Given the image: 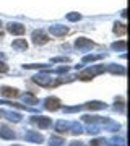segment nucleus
Segmentation results:
<instances>
[{"label": "nucleus", "mask_w": 130, "mask_h": 146, "mask_svg": "<svg viewBox=\"0 0 130 146\" xmlns=\"http://www.w3.org/2000/svg\"><path fill=\"white\" fill-rule=\"evenodd\" d=\"M7 31L10 33V34H13V36H21V34H25V26L21 25V23H16V21H11V23H8L7 25Z\"/></svg>", "instance_id": "nucleus-5"}, {"label": "nucleus", "mask_w": 130, "mask_h": 146, "mask_svg": "<svg viewBox=\"0 0 130 146\" xmlns=\"http://www.w3.org/2000/svg\"><path fill=\"white\" fill-rule=\"evenodd\" d=\"M112 31H114V34H117V36H125V34H127V26H125L124 23H115L114 28H112Z\"/></svg>", "instance_id": "nucleus-17"}, {"label": "nucleus", "mask_w": 130, "mask_h": 146, "mask_svg": "<svg viewBox=\"0 0 130 146\" xmlns=\"http://www.w3.org/2000/svg\"><path fill=\"white\" fill-rule=\"evenodd\" d=\"M11 47L15 50H18V52H25L26 49H28V42H26V39H15V41L11 42Z\"/></svg>", "instance_id": "nucleus-12"}, {"label": "nucleus", "mask_w": 130, "mask_h": 146, "mask_svg": "<svg viewBox=\"0 0 130 146\" xmlns=\"http://www.w3.org/2000/svg\"><path fill=\"white\" fill-rule=\"evenodd\" d=\"M104 54H89V55H85L83 58H81V62L83 63H88V62H96V60H99V58H103Z\"/></svg>", "instance_id": "nucleus-19"}, {"label": "nucleus", "mask_w": 130, "mask_h": 146, "mask_svg": "<svg viewBox=\"0 0 130 146\" xmlns=\"http://www.w3.org/2000/svg\"><path fill=\"white\" fill-rule=\"evenodd\" d=\"M21 99L25 101L26 104H37V98L36 96H34V94H31V93H26V94H23V96H21Z\"/></svg>", "instance_id": "nucleus-21"}, {"label": "nucleus", "mask_w": 130, "mask_h": 146, "mask_svg": "<svg viewBox=\"0 0 130 146\" xmlns=\"http://www.w3.org/2000/svg\"><path fill=\"white\" fill-rule=\"evenodd\" d=\"M31 123H34V125H37L39 128H42V130H46V128H49V127L52 125V120L49 119V117H42V115H39V117H31Z\"/></svg>", "instance_id": "nucleus-6"}, {"label": "nucleus", "mask_w": 130, "mask_h": 146, "mask_svg": "<svg viewBox=\"0 0 130 146\" xmlns=\"http://www.w3.org/2000/svg\"><path fill=\"white\" fill-rule=\"evenodd\" d=\"M70 131H72L73 135H80V133H83L85 128L81 123H78V122H72V125H70Z\"/></svg>", "instance_id": "nucleus-20"}, {"label": "nucleus", "mask_w": 130, "mask_h": 146, "mask_svg": "<svg viewBox=\"0 0 130 146\" xmlns=\"http://www.w3.org/2000/svg\"><path fill=\"white\" fill-rule=\"evenodd\" d=\"M94 47V42L88 37H77L75 39V49L80 50V52H88Z\"/></svg>", "instance_id": "nucleus-3"}, {"label": "nucleus", "mask_w": 130, "mask_h": 146, "mask_svg": "<svg viewBox=\"0 0 130 146\" xmlns=\"http://www.w3.org/2000/svg\"><path fill=\"white\" fill-rule=\"evenodd\" d=\"M106 143H107L106 138H96L91 141V146H106Z\"/></svg>", "instance_id": "nucleus-27"}, {"label": "nucleus", "mask_w": 130, "mask_h": 146, "mask_svg": "<svg viewBox=\"0 0 130 146\" xmlns=\"http://www.w3.org/2000/svg\"><path fill=\"white\" fill-rule=\"evenodd\" d=\"M101 130H103L101 125H98V123H89L88 128H86V133H88V135H98Z\"/></svg>", "instance_id": "nucleus-22"}, {"label": "nucleus", "mask_w": 130, "mask_h": 146, "mask_svg": "<svg viewBox=\"0 0 130 146\" xmlns=\"http://www.w3.org/2000/svg\"><path fill=\"white\" fill-rule=\"evenodd\" d=\"M81 109H85L83 106H67V107H63V112L72 114V112H80Z\"/></svg>", "instance_id": "nucleus-24"}, {"label": "nucleus", "mask_w": 130, "mask_h": 146, "mask_svg": "<svg viewBox=\"0 0 130 146\" xmlns=\"http://www.w3.org/2000/svg\"><path fill=\"white\" fill-rule=\"evenodd\" d=\"M49 33L55 37H63L68 33V28L62 25H54V26H49Z\"/></svg>", "instance_id": "nucleus-9"}, {"label": "nucleus", "mask_w": 130, "mask_h": 146, "mask_svg": "<svg viewBox=\"0 0 130 146\" xmlns=\"http://www.w3.org/2000/svg\"><path fill=\"white\" fill-rule=\"evenodd\" d=\"M44 107H46L47 110L55 112V110H59L62 107V106H60V99H59V98H47V99H44Z\"/></svg>", "instance_id": "nucleus-7"}, {"label": "nucleus", "mask_w": 130, "mask_h": 146, "mask_svg": "<svg viewBox=\"0 0 130 146\" xmlns=\"http://www.w3.org/2000/svg\"><path fill=\"white\" fill-rule=\"evenodd\" d=\"M0 28H2V21H0Z\"/></svg>", "instance_id": "nucleus-33"}, {"label": "nucleus", "mask_w": 130, "mask_h": 146, "mask_svg": "<svg viewBox=\"0 0 130 146\" xmlns=\"http://www.w3.org/2000/svg\"><path fill=\"white\" fill-rule=\"evenodd\" d=\"M111 49L112 50H117V52H125L127 50V42L125 41H117L111 44Z\"/></svg>", "instance_id": "nucleus-18"}, {"label": "nucleus", "mask_w": 130, "mask_h": 146, "mask_svg": "<svg viewBox=\"0 0 130 146\" xmlns=\"http://www.w3.org/2000/svg\"><path fill=\"white\" fill-rule=\"evenodd\" d=\"M25 140L29 141V143H39V145H41L42 141H44V136H42L41 133L34 131V130H28L25 133Z\"/></svg>", "instance_id": "nucleus-8"}, {"label": "nucleus", "mask_w": 130, "mask_h": 146, "mask_svg": "<svg viewBox=\"0 0 130 146\" xmlns=\"http://www.w3.org/2000/svg\"><path fill=\"white\" fill-rule=\"evenodd\" d=\"M3 115H5L10 122H15V123H18V122L23 120L21 114H18V112H11V110H3Z\"/></svg>", "instance_id": "nucleus-15"}, {"label": "nucleus", "mask_w": 130, "mask_h": 146, "mask_svg": "<svg viewBox=\"0 0 130 146\" xmlns=\"http://www.w3.org/2000/svg\"><path fill=\"white\" fill-rule=\"evenodd\" d=\"M65 18H67L68 21H80V20H81V15H80V13H75V11H72V13H68Z\"/></svg>", "instance_id": "nucleus-26"}, {"label": "nucleus", "mask_w": 130, "mask_h": 146, "mask_svg": "<svg viewBox=\"0 0 130 146\" xmlns=\"http://www.w3.org/2000/svg\"><path fill=\"white\" fill-rule=\"evenodd\" d=\"M70 125H72V122L59 120V122H55V131L57 133H68L70 131Z\"/></svg>", "instance_id": "nucleus-11"}, {"label": "nucleus", "mask_w": 130, "mask_h": 146, "mask_svg": "<svg viewBox=\"0 0 130 146\" xmlns=\"http://www.w3.org/2000/svg\"><path fill=\"white\" fill-rule=\"evenodd\" d=\"M68 146H86V145H85L83 141H72Z\"/></svg>", "instance_id": "nucleus-31"}, {"label": "nucleus", "mask_w": 130, "mask_h": 146, "mask_svg": "<svg viewBox=\"0 0 130 146\" xmlns=\"http://www.w3.org/2000/svg\"><path fill=\"white\" fill-rule=\"evenodd\" d=\"M49 145L51 146H65V138H60V136H51V138H49Z\"/></svg>", "instance_id": "nucleus-23"}, {"label": "nucleus", "mask_w": 130, "mask_h": 146, "mask_svg": "<svg viewBox=\"0 0 130 146\" xmlns=\"http://www.w3.org/2000/svg\"><path fill=\"white\" fill-rule=\"evenodd\" d=\"M57 62H68L67 57H57V58H52V63H57Z\"/></svg>", "instance_id": "nucleus-30"}, {"label": "nucleus", "mask_w": 130, "mask_h": 146, "mask_svg": "<svg viewBox=\"0 0 130 146\" xmlns=\"http://www.w3.org/2000/svg\"><path fill=\"white\" fill-rule=\"evenodd\" d=\"M33 81L39 86H44V88H51V86H57L60 81L55 78H52L51 75H47V73H37L33 76Z\"/></svg>", "instance_id": "nucleus-1"}, {"label": "nucleus", "mask_w": 130, "mask_h": 146, "mask_svg": "<svg viewBox=\"0 0 130 146\" xmlns=\"http://www.w3.org/2000/svg\"><path fill=\"white\" fill-rule=\"evenodd\" d=\"M11 146H21V145H11Z\"/></svg>", "instance_id": "nucleus-32"}, {"label": "nucleus", "mask_w": 130, "mask_h": 146, "mask_svg": "<svg viewBox=\"0 0 130 146\" xmlns=\"http://www.w3.org/2000/svg\"><path fill=\"white\" fill-rule=\"evenodd\" d=\"M68 72V67H59L54 70V73H67Z\"/></svg>", "instance_id": "nucleus-29"}, {"label": "nucleus", "mask_w": 130, "mask_h": 146, "mask_svg": "<svg viewBox=\"0 0 130 146\" xmlns=\"http://www.w3.org/2000/svg\"><path fill=\"white\" fill-rule=\"evenodd\" d=\"M0 94L3 96V98H18L20 96V91L16 88H11V86H2L0 88Z\"/></svg>", "instance_id": "nucleus-10"}, {"label": "nucleus", "mask_w": 130, "mask_h": 146, "mask_svg": "<svg viewBox=\"0 0 130 146\" xmlns=\"http://www.w3.org/2000/svg\"><path fill=\"white\" fill-rule=\"evenodd\" d=\"M25 68H28V70H31V68H39V70H46L49 65H46V63H29V65H23Z\"/></svg>", "instance_id": "nucleus-25"}, {"label": "nucleus", "mask_w": 130, "mask_h": 146, "mask_svg": "<svg viewBox=\"0 0 130 146\" xmlns=\"http://www.w3.org/2000/svg\"><path fill=\"white\" fill-rule=\"evenodd\" d=\"M7 72H8V65L0 60V73H7Z\"/></svg>", "instance_id": "nucleus-28"}, {"label": "nucleus", "mask_w": 130, "mask_h": 146, "mask_svg": "<svg viewBox=\"0 0 130 146\" xmlns=\"http://www.w3.org/2000/svg\"><path fill=\"white\" fill-rule=\"evenodd\" d=\"M106 70L111 73H114V75H125V68L122 65H117V63H109L106 67Z\"/></svg>", "instance_id": "nucleus-14"}, {"label": "nucleus", "mask_w": 130, "mask_h": 146, "mask_svg": "<svg viewBox=\"0 0 130 146\" xmlns=\"http://www.w3.org/2000/svg\"><path fill=\"white\" fill-rule=\"evenodd\" d=\"M0 138H5V140H15L16 135H15V131L13 130L3 127V128H0Z\"/></svg>", "instance_id": "nucleus-16"}, {"label": "nucleus", "mask_w": 130, "mask_h": 146, "mask_svg": "<svg viewBox=\"0 0 130 146\" xmlns=\"http://www.w3.org/2000/svg\"><path fill=\"white\" fill-rule=\"evenodd\" d=\"M104 72H106V67H104V65H93L91 68L83 70V73L78 75V78L86 81V80H91L93 76H96V75H99V73H104Z\"/></svg>", "instance_id": "nucleus-2"}, {"label": "nucleus", "mask_w": 130, "mask_h": 146, "mask_svg": "<svg viewBox=\"0 0 130 146\" xmlns=\"http://www.w3.org/2000/svg\"><path fill=\"white\" fill-rule=\"evenodd\" d=\"M83 107L91 109V110H103V109H106L107 106L104 104V102H101V101H89V102H86Z\"/></svg>", "instance_id": "nucleus-13"}, {"label": "nucleus", "mask_w": 130, "mask_h": 146, "mask_svg": "<svg viewBox=\"0 0 130 146\" xmlns=\"http://www.w3.org/2000/svg\"><path fill=\"white\" fill-rule=\"evenodd\" d=\"M31 39H33V42H34L36 46H44V44H47V42H49V36H47V34H44L41 29L33 31Z\"/></svg>", "instance_id": "nucleus-4"}]
</instances>
